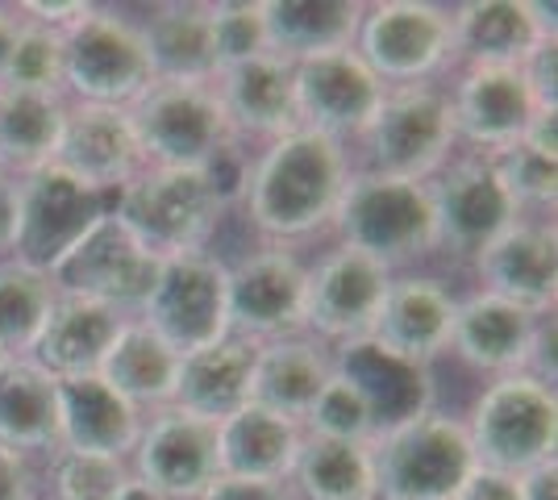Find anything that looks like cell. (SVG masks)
<instances>
[{
    "mask_svg": "<svg viewBox=\"0 0 558 500\" xmlns=\"http://www.w3.org/2000/svg\"><path fill=\"white\" fill-rule=\"evenodd\" d=\"M350 175L354 167L347 146L329 143L313 130H292L276 143L258 146L242 180L233 184V196L258 239L292 246L329 230Z\"/></svg>",
    "mask_w": 558,
    "mask_h": 500,
    "instance_id": "obj_1",
    "label": "cell"
},
{
    "mask_svg": "<svg viewBox=\"0 0 558 500\" xmlns=\"http://www.w3.org/2000/svg\"><path fill=\"white\" fill-rule=\"evenodd\" d=\"M230 196L233 188L221 171L142 167L117 192L113 214L155 259H175V255L209 251V239L221 225Z\"/></svg>",
    "mask_w": 558,
    "mask_h": 500,
    "instance_id": "obj_2",
    "label": "cell"
},
{
    "mask_svg": "<svg viewBox=\"0 0 558 500\" xmlns=\"http://www.w3.org/2000/svg\"><path fill=\"white\" fill-rule=\"evenodd\" d=\"M329 230L338 246L384 263L392 276L438 251L429 184L367 171V167L350 175Z\"/></svg>",
    "mask_w": 558,
    "mask_h": 500,
    "instance_id": "obj_3",
    "label": "cell"
},
{
    "mask_svg": "<svg viewBox=\"0 0 558 500\" xmlns=\"http://www.w3.org/2000/svg\"><path fill=\"white\" fill-rule=\"evenodd\" d=\"M375 500H454L480 467L463 417L425 405L372 438Z\"/></svg>",
    "mask_w": 558,
    "mask_h": 500,
    "instance_id": "obj_4",
    "label": "cell"
},
{
    "mask_svg": "<svg viewBox=\"0 0 558 500\" xmlns=\"http://www.w3.org/2000/svg\"><path fill=\"white\" fill-rule=\"evenodd\" d=\"M463 426L480 467L525 476L555 459L558 397L550 383H542L530 371L500 376L480 388Z\"/></svg>",
    "mask_w": 558,
    "mask_h": 500,
    "instance_id": "obj_5",
    "label": "cell"
},
{
    "mask_svg": "<svg viewBox=\"0 0 558 500\" xmlns=\"http://www.w3.org/2000/svg\"><path fill=\"white\" fill-rule=\"evenodd\" d=\"M150 84L155 72L134 17L93 4L63 29V96L71 105L134 109Z\"/></svg>",
    "mask_w": 558,
    "mask_h": 500,
    "instance_id": "obj_6",
    "label": "cell"
},
{
    "mask_svg": "<svg viewBox=\"0 0 558 500\" xmlns=\"http://www.w3.org/2000/svg\"><path fill=\"white\" fill-rule=\"evenodd\" d=\"M146 167H196L221 171L230 155L233 130L213 84H163L155 80L130 109Z\"/></svg>",
    "mask_w": 558,
    "mask_h": 500,
    "instance_id": "obj_7",
    "label": "cell"
},
{
    "mask_svg": "<svg viewBox=\"0 0 558 500\" xmlns=\"http://www.w3.org/2000/svg\"><path fill=\"white\" fill-rule=\"evenodd\" d=\"M359 146H363L367 171L429 184L459 155L446 88H438V84L388 88Z\"/></svg>",
    "mask_w": 558,
    "mask_h": 500,
    "instance_id": "obj_8",
    "label": "cell"
},
{
    "mask_svg": "<svg viewBox=\"0 0 558 500\" xmlns=\"http://www.w3.org/2000/svg\"><path fill=\"white\" fill-rule=\"evenodd\" d=\"M354 50L388 88L434 84V75L454 63L450 9L429 4V0L363 4Z\"/></svg>",
    "mask_w": 558,
    "mask_h": 500,
    "instance_id": "obj_9",
    "label": "cell"
},
{
    "mask_svg": "<svg viewBox=\"0 0 558 500\" xmlns=\"http://www.w3.org/2000/svg\"><path fill=\"white\" fill-rule=\"evenodd\" d=\"M138 321L167 338L180 355L230 333V263L213 251L159 259Z\"/></svg>",
    "mask_w": 558,
    "mask_h": 500,
    "instance_id": "obj_10",
    "label": "cell"
},
{
    "mask_svg": "<svg viewBox=\"0 0 558 500\" xmlns=\"http://www.w3.org/2000/svg\"><path fill=\"white\" fill-rule=\"evenodd\" d=\"M392 271L359 251L333 246L317 263H308L304 284V333L317 338L326 351L347 355L367 346L379 321V305Z\"/></svg>",
    "mask_w": 558,
    "mask_h": 500,
    "instance_id": "obj_11",
    "label": "cell"
},
{
    "mask_svg": "<svg viewBox=\"0 0 558 500\" xmlns=\"http://www.w3.org/2000/svg\"><path fill=\"white\" fill-rule=\"evenodd\" d=\"M113 200L117 196L75 180L59 163L22 175L17 180V242H13V259L29 263V267H38V271L50 276V267L63 255H71L100 217L113 214Z\"/></svg>",
    "mask_w": 558,
    "mask_h": 500,
    "instance_id": "obj_12",
    "label": "cell"
},
{
    "mask_svg": "<svg viewBox=\"0 0 558 500\" xmlns=\"http://www.w3.org/2000/svg\"><path fill=\"white\" fill-rule=\"evenodd\" d=\"M159 259L142 246L117 214H105L80 246L50 267V284L63 296H84L109 305L121 317H138L146 292L155 284Z\"/></svg>",
    "mask_w": 558,
    "mask_h": 500,
    "instance_id": "obj_13",
    "label": "cell"
},
{
    "mask_svg": "<svg viewBox=\"0 0 558 500\" xmlns=\"http://www.w3.org/2000/svg\"><path fill=\"white\" fill-rule=\"evenodd\" d=\"M296 121L329 143H359L384 105L388 84L359 59V50H329L292 63Z\"/></svg>",
    "mask_w": 558,
    "mask_h": 500,
    "instance_id": "obj_14",
    "label": "cell"
},
{
    "mask_svg": "<svg viewBox=\"0 0 558 500\" xmlns=\"http://www.w3.org/2000/svg\"><path fill=\"white\" fill-rule=\"evenodd\" d=\"M308 263L292 246L263 242L230 263V333L246 342H279L304 333Z\"/></svg>",
    "mask_w": 558,
    "mask_h": 500,
    "instance_id": "obj_15",
    "label": "cell"
},
{
    "mask_svg": "<svg viewBox=\"0 0 558 500\" xmlns=\"http://www.w3.org/2000/svg\"><path fill=\"white\" fill-rule=\"evenodd\" d=\"M130 476L167 500H201L221 476L217 426L180 405L146 413L138 447L130 454Z\"/></svg>",
    "mask_w": 558,
    "mask_h": 500,
    "instance_id": "obj_16",
    "label": "cell"
},
{
    "mask_svg": "<svg viewBox=\"0 0 558 500\" xmlns=\"http://www.w3.org/2000/svg\"><path fill=\"white\" fill-rule=\"evenodd\" d=\"M429 205H434L438 251L466 263L521 217L512 209L509 192L500 188L492 159L484 155H454L429 180Z\"/></svg>",
    "mask_w": 558,
    "mask_h": 500,
    "instance_id": "obj_17",
    "label": "cell"
},
{
    "mask_svg": "<svg viewBox=\"0 0 558 500\" xmlns=\"http://www.w3.org/2000/svg\"><path fill=\"white\" fill-rule=\"evenodd\" d=\"M454 309H459V296L450 292L446 280L421 276V271H396L388 280L379 321H375L367 346H375L392 363L425 371L434 358H442L450 351Z\"/></svg>",
    "mask_w": 558,
    "mask_h": 500,
    "instance_id": "obj_18",
    "label": "cell"
},
{
    "mask_svg": "<svg viewBox=\"0 0 558 500\" xmlns=\"http://www.w3.org/2000/svg\"><path fill=\"white\" fill-rule=\"evenodd\" d=\"M471 267L480 292H492L534 317H550L558 301L555 217H517L500 239H492L471 259Z\"/></svg>",
    "mask_w": 558,
    "mask_h": 500,
    "instance_id": "obj_19",
    "label": "cell"
},
{
    "mask_svg": "<svg viewBox=\"0 0 558 500\" xmlns=\"http://www.w3.org/2000/svg\"><path fill=\"white\" fill-rule=\"evenodd\" d=\"M446 96H450L459 146H466V155H484V159L521 143V134L530 130L537 113L521 68H463Z\"/></svg>",
    "mask_w": 558,
    "mask_h": 500,
    "instance_id": "obj_20",
    "label": "cell"
},
{
    "mask_svg": "<svg viewBox=\"0 0 558 500\" xmlns=\"http://www.w3.org/2000/svg\"><path fill=\"white\" fill-rule=\"evenodd\" d=\"M454 63L521 68L534 47L555 38V9L534 0H466L450 9Z\"/></svg>",
    "mask_w": 558,
    "mask_h": 500,
    "instance_id": "obj_21",
    "label": "cell"
},
{
    "mask_svg": "<svg viewBox=\"0 0 558 500\" xmlns=\"http://www.w3.org/2000/svg\"><path fill=\"white\" fill-rule=\"evenodd\" d=\"M213 93L230 121L233 143H276L283 134L301 130L296 121V84L292 63L263 50L246 63H233L213 75Z\"/></svg>",
    "mask_w": 558,
    "mask_h": 500,
    "instance_id": "obj_22",
    "label": "cell"
},
{
    "mask_svg": "<svg viewBox=\"0 0 558 500\" xmlns=\"http://www.w3.org/2000/svg\"><path fill=\"white\" fill-rule=\"evenodd\" d=\"M54 163L71 171L75 180L117 196L146 167L130 109L71 105L68 100V121H63V138H59Z\"/></svg>",
    "mask_w": 558,
    "mask_h": 500,
    "instance_id": "obj_23",
    "label": "cell"
},
{
    "mask_svg": "<svg viewBox=\"0 0 558 500\" xmlns=\"http://www.w3.org/2000/svg\"><path fill=\"white\" fill-rule=\"evenodd\" d=\"M542 317L517 309L509 301L492 296V292H466L459 296L454 309V333H450V355L463 367L500 380V376H517L530 367V351Z\"/></svg>",
    "mask_w": 558,
    "mask_h": 500,
    "instance_id": "obj_24",
    "label": "cell"
},
{
    "mask_svg": "<svg viewBox=\"0 0 558 500\" xmlns=\"http://www.w3.org/2000/svg\"><path fill=\"white\" fill-rule=\"evenodd\" d=\"M130 317L84 296H54L47 326L38 333L29 363H38L50 380H84L100 376V363L113 351L117 333Z\"/></svg>",
    "mask_w": 558,
    "mask_h": 500,
    "instance_id": "obj_25",
    "label": "cell"
},
{
    "mask_svg": "<svg viewBox=\"0 0 558 500\" xmlns=\"http://www.w3.org/2000/svg\"><path fill=\"white\" fill-rule=\"evenodd\" d=\"M54 383H59V451L109 454L130 463L146 413L125 397H117L100 376Z\"/></svg>",
    "mask_w": 558,
    "mask_h": 500,
    "instance_id": "obj_26",
    "label": "cell"
},
{
    "mask_svg": "<svg viewBox=\"0 0 558 500\" xmlns=\"http://www.w3.org/2000/svg\"><path fill=\"white\" fill-rule=\"evenodd\" d=\"M255 358L258 346L226 333L201 351L180 355V380H175V405L205 417L213 426H221L238 408L251 405V388H255Z\"/></svg>",
    "mask_w": 558,
    "mask_h": 500,
    "instance_id": "obj_27",
    "label": "cell"
},
{
    "mask_svg": "<svg viewBox=\"0 0 558 500\" xmlns=\"http://www.w3.org/2000/svg\"><path fill=\"white\" fill-rule=\"evenodd\" d=\"M338 367V355L326 351L317 338L292 333L279 342H263L255 358V388H251V405L279 413L288 422L304 429V417L317 401V392Z\"/></svg>",
    "mask_w": 558,
    "mask_h": 500,
    "instance_id": "obj_28",
    "label": "cell"
},
{
    "mask_svg": "<svg viewBox=\"0 0 558 500\" xmlns=\"http://www.w3.org/2000/svg\"><path fill=\"white\" fill-rule=\"evenodd\" d=\"M150 72L163 84H213L217 50H213L209 4L201 0H171L155 4L138 22Z\"/></svg>",
    "mask_w": 558,
    "mask_h": 500,
    "instance_id": "obj_29",
    "label": "cell"
},
{
    "mask_svg": "<svg viewBox=\"0 0 558 500\" xmlns=\"http://www.w3.org/2000/svg\"><path fill=\"white\" fill-rule=\"evenodd\" d=\"M100 380L125 397L142 413L175 405V380H180V351L159 338L146 321L130 317L117 333L113 351L100 363Z\"/></svg>",
    "mask_w": 558,
    "mask_h": 500,
    "instance_id": "obj_30",
    "label": "cell"
},
{
    "mask_svg": "<svg viewBox=\"0 0 558 500\" xmlns=\"http://www.w3.org/2000/svg\"><path fill=\"white\" fill-rule=\"evenodd\" d=\"M359 22H363L359 0H263L267 50L288 63L354 47Z\"/></svg>",
    "mask_w": 558,
    "mask_h": 500,
    "instance_id": "obj_31",
    "label": "cell"
},
{
    "mask_svg": "<svg viewBox=\"0 0 558 500\" xmlns=\"http://www.w3.org/2000/svg\"><path fill=\"white\" fill-rule=\"evenodd\" d=\"M0 447L22 459L59 451V383L29 358L0 367Z\"/></svg>",
    "mask_w": 558,
    "mask_h": 500,
    "instance_id": "obj_32",
    "label": "cell"
},
{
    "mask_svg": "<svg viewBox=\"0 0 558 500\" xmlns=\"http://www.w3.org/2000/svg\"><path fill=\"white\" fill-rule=\"evenodd\" d=\"M304 429L279 413L258 405L238 408L217 426V454H221V476L238 479H271L283 484L296 451H301Z\"/></svg>",
    "mask_w": 558,
    "mask_h": 500,
    "instance_id": "obj_33",
    "label": "cell"
},
{
    "mask_svg": "<svg viewBox=\"0 0 558 500\" xmlns=\"http://www.w3.org/2000/svg\"><path fill=\"white\" fill-rule=\"evenodd\" d=\"M63 121H68V96L0 84V171L22 180L29 171L54 163Z\"/></svg>",
    "mask_w": 558,
    "mask_h": 500,
    "instance_id": "obj_34",
    "label": "cell"
},
{
    "mask_svg": "<svg viewBox=\"0 0 558 500\" xmlns=\"http://www.w3.org/2000/svg\"><path fill=\"white\" fill-rule=\"evenodd\" d=\"M283 484L292 500H375L372 442H338L304 434Z\"/></svg>",
    "mask_w": 558,
    "mask_h": 500,
    "instance_id": "obj_35",
    "label": "cell"
},
{
    "mask_svg": "<svg viewBox=\"0 0 558 500\" xmlns=\"http://www.w3.org/2000/svg\"><path fill=\"white\" fill-rule=\"evenodd\" d=\"M54 284L47 271L22 259H0V351L9 358H29L38 333L54 309Z\"/></svg>",
    "mask_w": 558,
    "mask_h": 500,
    "instance_id": "obj_36",
    "label": "cell"
},
{
    "mask_svg": "<svg viewBox=\"0 0 558 500\" xmlns=\"http://www.w3.org/2000/svg\"><path fill=\"white\" fill-rule=\"evenodd\" d=\"M304 434L338 438V442H372L379 434V413H375L367 388L354 380L342 363L317 392V401L304 417Z\"/></svg>",
    "mask_w": 558,
    "mask_h": 500,
    "instance_id": "obj_37",
    "label": "cell"
},
{
    "mask_svg": "<svg viewBox=\"0 0 558 500\" xmlns=\"http://www.w3.org/2000/svg\"><path fill=\"white\" fill-rule=\"evenodd\" d=\"M4 88H29V93L63 96V34L50 25L17 17V34L4 59Z\"/></svg>",
    "mask_w": 558,
    "mask_h": 500,
    "instance_id": "obj_38",
    "label": "cell"
},
{
    "mask_svg": "<svg viewBox=\"0 0 558 500\" xmlns=\"http://www.w3.org/2000/svg\"><path fill=\"white\" fill-rule=\"evenodd\" d=\"M496 180L509 192L512 209L521 217H555L558 200V159L542 155L534 146L517 143L500 155H492Z\"/></svg>",
    "mask_w": 558,
    "mask_h": 500,
    "instance_id": "obj_39",
    "label": "cell"
},
{
    "mask_svg": "<svg viewBox=\"0 0 558 500\" xmlns=\"http://www.w3.org/2000/svg\"><path fill=\"white\" fill-rule=\"evenodd\" d=\"M130 479L125 459L54 451L47 463V500H117Z\"/></svg>",
    "mask_w": 558,
    "mask_h": 500,
    "instance_id": "obj_40",
    "label": "cell"
},
{
    "mask_svg": "<svg viewBox=\"0 0 558 500\" xmlns=\"http://www.w3.org/2000/svg\"><path fill=\"white\" fill-rule=\"evenodd\" d=\"M213 50H217V72L246 63L267 50L263 29V0H213L209 4Z\"/></svg>",
    "mask_w": 558,
    "mask_h": 500,
    "instance_id": "obj_41",
    "label": "cell"
},
{
    "mask_svg": "<svg viewBox=\"0 0 558 500\" xmlns=\"http://www.w3.org/2000/svg\"><path fill=\"white\" fill-rule=\"evenodd\" d=\"M521 80L537 109H558V38H546L542 47H534V54L521 63Z\"/></svg>",
    "mask_w": 558,
    "mask_h": 500,
    "instance_id": "obj_42",
    "label": "cell"
},
{
    "mask_svg": "<svg viewBox=\"0 0 558 500\" xmlns=\"http://www.w3.org/2000/svg\"><path fill=\"white\" fill-rule=\"evenodd\" d=\"M0 500H38V472L17 451L0 447Z\"/></svg>",
    "mask_w": 558,
    "mask_h": 500,
    "instance_id": "obj_43",
    "label": "cell"
},
{
    "mask_svg": "<svg viewBox=\"0 0 558 500\" xmlns=\"http://www.w3.org/2000/svg\"><path fill=\"white\" fill-rule=\"evenodd\" d=\"M201 500H292V492H288V484H271V479L217 476V484Z\"/></svg>",
    "mask_w": 558,
    "mask_h": 500,
    "instance_id": "obj_44",
    "label": "cell"
},
{
    "mask_svg": "<svg viewBox=\"0 0 558 500\" xmlns=\"http://www.w3.org/2000/svg\"><path fill=\"white\" fill-rule=\"evenodd\" d=\"M454 500H521V492H517V476L492 472V467H475Z\"/></svg>",
    "mask_w": 558,
    "mask_h": 500,
    "instance_id": "obj_45",
    "label": "cell"
},
{
    "mask_svg": "<svg viewBox=\"0 0 558 500\" xmlns=\"http://www.w3.org/2000/svg\"><path fill=\"white\" fill-rule=\"evenodd\" d=\"M17 242V180L0 171V259H13Z\"/></svg>",
    "mask_w": 558,
    "mask_h": 500,
    "instance_id": "obj_46",
    "label": "cell"
},
{
    "mask_svg": "<svg viewBox=\"0 0 558 500\" xmlns=\"http://www.w3.org/2000/svg\"><path fill=\"white\" fill-rule=\"evenodd\" d=\"M517 492H521V500H558V459L517 476Z\"/></svg>",
    "mask_w": 558,
    "mask_h": 500,
    "instance_id": "obj_47",
    "label": "cell"
},
{
    "mask_svg": "<svg viewBox=\"0 0 558 500\" xmlns=\"http://www.w3.org/2000/svg\"><path fill=\"white\" fill-rule=\"evenodd\" d=\"M521 143L542 150V155H550V159H558V109H537L534 121H530V130L521 134Z\"/></svg>",
    "mask_w": 558,
    "mask_h": 500,
    "instance_id": "obj_48",
    "label": "cell"
},
{
    "mask_svg": "<svg viewBox=\"0 0 558 500\" xmlns=\"http://www.w3.org/2000/svg\"><path fill=\"white\" fill-rule=\"evenodd\" d=\"M13 34H17V9L0 4V75H4V59H9V47H13Z\"/></svg>",
    "mask_w": 558,
    "mask_h": 500,
    "instance_id": "obj_49",
    "label": "cell"
},
{
    "mask_svg": "<svg viewBox=\"0 0 558 500\" xmlns=\"http://www.w3.org/2000/svg\"><path fill=\"white\" fill-rule=\"evenodd\" d=\"M117 500H167L163 492H155V488H146V484H142V479H125V488H121V492H117Z\"/></svg>",
    "mask_w": 558,
    "mask_h": 500,
    "instance_id": "obj_50",
    "label": "cell"
},
{
    "mask_svg": "<svg viewBox=\"0 0 558 500\" xmlns=\"http://www.w3.org/2000/svg\"><path fill=\"white\" fill-rule=\"evenodd\" d=\"M4 363H9V355H4V351H0V367H4Z\"/></svg>",
    "mask_w": 558,
    "mask_h": 500,
    "instance_id": "obj_51",
    "label": "cell"
}]
</instances>
